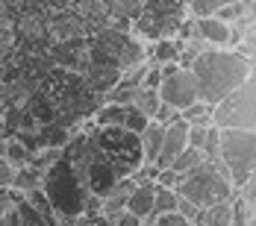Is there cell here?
I'll use <instances>...</instances> for the list:
<instances>
[{
  "instance_id": "2e32d148",
  "label": "cell",
  "mask_w": 256,
  "mask_h": 226,
  "mask_svg": "<svg viewBox=\"0 0 256 226\" xmlns=\"http://www.w3.org/2000/svg\"><path fill=\"white\" fill-rule=\"evenodd\" d=\"M209 118H212V106L204 100L192 103L186 112H180V121H186V124H209Z\"/></svg>"
},
{
  "instance_id": "9c48e42d",
  "label": "cell",
  "mask_w": 256,
  "mask_h": 226,
  "mask_svg": "<svg viewBox=\"0 0 256 226\" xmlns=\"http://www.w3.org/2000/svg\"><path fill=\"white\" fill-rule=\"evenodd\" d=\"M154 191H156L154 182H142V185H136V188L130 191L124 212L132 215V218H138V221H148V218L154 215Z\"/></svg>"
},
{
  "instance_id": "277c9868",
  "label": "cell",
  "mask_w": 256,
  "mask_h": 226,
  "mask_svg": "<svg viewBox=\"0 0 256 226\" xmlns=\"http://www.w3.org/2000/svg\"><path fill=\"white\" fill-rule=\"evenodd\" d=\"M218 162L230 174L232 191H238L256 174V132L244 129H221L218 138Z\"/></svg>"
},
{
  "instance_id": "8fae6325",
  "label": "cell",
  "mask_w": 256,
  "mask_h": 226,
  "mask_svg": "<svg viewBox=\"0 0 256 226\" xmlns=\"http://www.w3.org/2000/svg\"><path fill=\"white\" fill-rule=\"evenodd\" d=\"M30 147H26L21 138H6V141H0V159L6 162V165H12L15 171H21L30 165Z\"/></svg>"
},
{
  "instance_id": "8992f818",
  "label": "cell",
  "mask_w": 256,
  "mask_h": 226,
  "mask_svg": "<svg viewBox=\"0 0 256 226\" xmlns=\"http://www.w3.org/2000/svg\"><path fill=\"white\" fill-rule=\"evenodd\" d=\"M162 79H159V88H156V97L162 106H168L171 112H186L192 103H198V85H194V76L192 71L180 68V65H162Z\"/></svg>"
},
{
  "instance_id": "ac0fdd59",
  "label": "cell",
  "mask_w": 256,
  "mask_h": 226,
  "mask_svg": "<svg viewBox=\"0 0 256 226\" xmlns=\"http://www.w3.org/2000/svg\"><path fill=\"white\" fill-rule=\"evenodd\" d=\"M142 226H188V221L174 212V215H150Z\"/></svg>"
},
{
  "instance_id": "3957f363",
  "label": "cell",
  "mask_w": 256,
  "mask_h": 226,
  "mask_svg": "<svg viewBox=\"0 0 256 226\" xmlns=\"http://www.w3.org/2000/svg\"><path fill=\"white\" fill-rule=\"evenodd\" d=\"M180 200H186L188 206H194L198 212H204L209 206H218V203H227L232 200V182H230V174L224 171L221 162H206L200 168H194L192 174H186L182 179L177 182L174 188Z\"/></svg>"
},
{
  "instance_id": "6da1fadb",
  "label": "cell",
  "mask_w": 256,
  "mask_h": 226,
  "mask_svg": "<svg viewBox=\"0 0 256 226\" xmlns=\"http://www.w3.org/2000/svg\"><path fill=\"white\" fill-rule=\"evenodd\" d=\"M192 76L198 85V97L209 106L224 100L242 82L254 76V62L242 59L232 50H204L192 62Z\"/></svg>"
},
{
  "instance_id": "5bb4252c",
  "label": "cell",
  "mask_w": 256,
  "mask_h": 226,
  "mask_svg": "<svg viewBox=\"0 0 256 226\" xmlns=\"http://www.w3.org/2000/svg\"><path fill=\"white\" fill-rule=\"evenodd\" d=\"M130 106H132L138 115H144L148 121H154L156 109H159V97H156V91H150V88H138Z\"/></svg>"
},
{
  "instance_id": "5b68a950",
  "label": "cell",
  "mask_w": 256,
  "mask_h": 226,
  "mask_svg": "<svg viewBox=\"0 0 256 226\" xmlns=\"http://www.w3.org/2000/svg\"><path fill=\"white\" fill-rule=\"evenodd\" d=\"M209 124L215 126V129L256 132V79L254 76L248 82H242L236 91H230L224 100H218L212 106Z\"/></svg>"
},
{
  "instance_id": "ba28073f",
  "label": "cell",
  "mask_w": 256,
  "mask_h": 226,
  "mask_svg": "<svg viewBox=\"0 0 256 226\" xmlns=\"http://www.w3.org/2000/svg\"><path fill=\"white\" fill-rule=\"evenodd\" d=\"M186 132H188V124L186 121H174V124L165 126V132H162V147H159V156H156V171H165L174 159H177L180 153L186 150Z\"/></svg>"
},
{
  "instance_id": "30bf717a",
  "label": "cell",
  "mask_w": 256,
  "mask_h": 226,
  "mask_svg": "<svg viewBox=\"0 0 256 226\" xmlns=\"http://www.w3.org/2000/svg\"><path fill=\"white\" fill-rule=\"evenodd\" d=\"M162 132L165 126L162 124H150L138 132V150H142V165H156V156H159V147H162Z\"/></svg>"
},
{
  "instance_id": "7c38bea8",
  "label": "cell",
  "mask_w": 256,
  "mask_h": 226,
  "mask_svg": "<svg viewBox=\"0 0 256 226\" xmlns=\"http://www.w3.org/2000/svg\"><path fill=\"white\" fill-rule=\"evenodd\" d=\"M194 226H232V203H218V206H209L198 215V224Z\"/></svg>"
},
{
  "instance_id": "4fadbf2b",
  "label": "cell",
  "mask_w": 256,
  "mask_h": 226,
  "mask_svg": "<svg viewBox=\"0 0 256 226\" xmlns=\"http://www.w3.org/2000/svg\"><path fill=\"white\" fill-rule=\"evenodd\" d=\"M200 165H204V156H200L198 150H192V147H186V150L180 153L171 165H168V171H171V174H177V179H182L186 174H192V171H194V168H200Z\"/></svg>"
},
{
  "instance_id": "7a4b0ae2",
  "label": "cell",
  "mask_w": 256,
  "mask_h": 226,
  "mask_svg": "<svg viewBox=\"0 0 256 226\" xmlns=\"http://www.w3.org/2000/svg\"><path fill=\"white\" fill-rule=\"evenodd\" d=\"M42 194L48 197L59 226H71L77 218H82L86 215V200L92 197L77 179L68 159H59L56 165H50L42 174Z\"/></svg>"
},
{
  "instance_id": "d6986e66",
  "label": "cell",
  "mask_w": 256,
  "mask_h": 226,
  "mask_svg": "<svg viewBox=\"0 0 256 226\" xmlns=\"http://www.w3.org/2000/svg\"><path fill=\"white\" fill-rule=\"evenodd\" d=\"M12 179H15V168L0 159V191H9L12 188Z\"/></svg>"
},
{
  "instance_id": "9a60e30c",
  "label": "cell",
  "mask_w": 256,
  "mask_h": 226,
  "mask_svg": "<svg viewBox=\"0 0 256 226\" xmlns=\"http://www.w3.org/2000/svg\"><path fill=\"white\" fill-rule=\"evenodd\" d=\"M177 203H180V197L171 188H156L154 191V215H174L177 212Z\"/></svg>"
},
{
  "instance_id": "52a82bcc",
  "label": "cell",
  "mask_w": 256,
  "mask_h": 226,
  "mask_svg": "<svg viewBox=\"0 0 256 226\" xmlns=\"http://www.w3.org/2000/svg\"><path fill=\"white\" fill-rule=\"evenodd\" d=\"M192 38H198L206 50H230L232 47V29L218 18H194L192 21Z\"/></svg>"
},
{
  "instance_id": "ffe728a7",
  "label": "cell",
  "mask_w": 256,
  "mask_h": 226,
  "mask_svg": "<svg viewBox=\"0 0 256 226\" xmlns=\"http://www.w3.org/2000/svg\"><path fill=\"white\" fill-rule=\"evenodd\" d=\"M71 226H112L103 215H82V218H77Z\"/></svg>"
},
{
  "instance_id": "e0dca14e",
  "label": "cell",
  "mask_w": 256,
  "mask_h": 226,
  "mask_svg": "<svg viewBox=\"0 0 256 226\" xmlns=\"http://www.w3.org/2000/svg\"><path fill=\"white\" fill-rule=\"evenodd\" d=\"M227 3H238V0H188L194 18H209V15H215L221 6H227Z\"/></svg>"
}]
</instances>
